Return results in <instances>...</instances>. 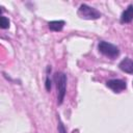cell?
I'll list each match as a JSON object with an SVG mask.
<instances>
[{
    "label": "cell",
    "mask_w": 133,
    "mask_h": 133,
    "mask_svg": "<svg viewBox=\"0 0 133 133\" xmlns=\"http://www.w3.org/2000/svg\"><path fill=\"white\" fill-rule=\"evenodd\" d=\"M53 80L57 89V103L61 105L66 92V75L62 72H57L53 75Z\"/></svg>",
    "instance_id": "cell-1"
},
{
    "label": "cell",
    "mask_w": 133,
    "mask_h": 133,
    "mask_svg": "<svg viewBox=\"0 0 133 133\" xmlns=\"http://www.w3.org/2000/svg\"><path fill=\"white\" fill-rule=\"evenodd\" d=\"M77 14L81 19H84V20H97L101 18V12L98 9L90 7L84 3L79 6Z\"/></svg>",
    "instance_id": "cell-2"
},
{
    "label": "cell",
    "mask_w": 133,
    "mask_h": 133,
    "mask_svg": "<svg viewBox=\"0 0 133 133\" xmlns=\"http://www.w3.org/2000/svg\"><path fill=\"white\" fill-rule=\"evenodd\" d=\"M98 49L99 51L105 55V56H108L110 58H115L118 56L119 54V49L118 47H116L115 45L113 44H110V43H107V42H104V41H101L98 45Z\"/></svg>",
    "instance_id": "cell-3"
},
{
    "label": "cell",
    "mask_w": 133,
    "mask_h": 133,
    "mask_svg": "<svg viewBox=\"0 0 133 133\" xmlns=\"http://www.w3.org/2000/svg\"><path fill=\"white\" fill-rule=\"evenodd\" d=\"M106 86L114 92H121L127 88V83L121 79H111L106 82Z\"/></svg>",
    "instance_id": "cell-4"
},
{
    "label": "cell",
    "mask_w": 133,
    "mask_h": 133,
    "mask_svg": "<svg viewBox=\"0 0 133 133\" xmlns=\"http://www.w3.org/2000/svg\"><path fill=\"white\" fill-rule=\"evenodd\" d=\"M118 68L125 73L133 74V60L129 57H126L118 63Z\"/></svg>",
    "instance_id": "cell-5"
},
{
    "label": "cell",
    "mask_w": 133,
    "mask_h": 133,
    "mask_svg": "<svg viewBox=\"0 0 133 133\" xmlns=\"http://www.w3.org/2000/svg\"><path fill=\"white\" fill-rule=\"evenodd\" d=\"M133 20V4H130L121 15V23H130Z\"/></svg>",
    "instance_id": "cell-6"
},
{
    "label": "cell",
    "mask_w": 133,
    "mask_h": 133,
    "mask_svg": "<svg viewBox=\"0 0 133 133\" xmlns=\"http://www.w3.org/2000/svg\"><path fill=\"white\" fill-rule=\"evenodd\" d=\"M65 22L62 20H58V21H51L48 23L49 29L52 31H61L62 28L64 27Z\"/></svg>",
    "instance_id": "cell-7"
},
{
    "label": "cell",
    "mask_w": 133,
    "mask_h": 133,
    "mask_svg": "<svg viewBox=\"0 0 133 133\" xmlns=\"http://www.w3.org/2000/svg\"><path fill=\"white\" fill-rule=\"evenodd\" d=\"M0 27L2 29H7L9 27V20L3 16L0 17Z\"/></svg>",
    "instance_id": "cell-8"
},
{
    "label": "cell",
    "mask_w": 133,
    "mask_h": 133,
    "mask_svg": "<svg viewBox=\"0 0 133 133\" xmlns=\"http://www.w3.org/2000/svg\"><path fill=\"white\" fill-rule=\"evenodd\" d=\"M57 129H58V132L59 133H66V130H65V127L63 125V123L61 122V119L58 117V126H57Z\"/></svg>",
    "instance_id": "cell-9"
},
{
    "label": "cell",
    "mask_w": 133,
    "mask_h": 133,
    "mask_svg": "<svg viewBox=\"0 0 133 133\" xmlns=\"http://www.w3.org/2000/svg\"><path fill=\"white\" fill-rule=\"evenodd\" d=\"M51 86H52V82H51V80H50V78H49V75H47V77H46V82H45V87H46V89H47L48 91H50V90H51Z\"/></svg>",
    "instance_id": "cell-10"
},
{
    "label": "cell",
    "mask_w": 133,
    "mask_h": 133,
    "mask_svg": "<svg viewBox=\"0 0 133 133\" xmlns=\"http://www.w3.org/2000/svg\"><path fill=\"white\" fill-rule=\"evenodd\" d=\"M132 84H133V82H132Z\"/></svg>",
    "instance_id": "cell-11"
}]
</instances>
